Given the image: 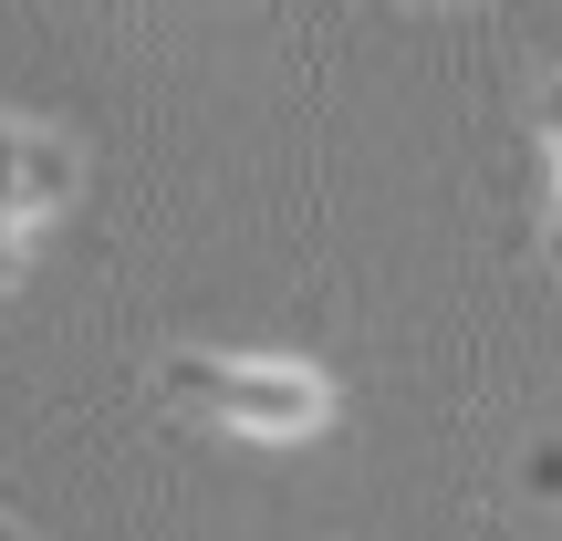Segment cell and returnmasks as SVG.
<instances>
[{
	"label": "cell",
	"instance_id": "1",
	"mask_svg": "<svg viewBox=\"0 0 562 541\" xmlns=\"http://www.w3.org/2000/svg\"><path fill=\"white\" fill-rule=\"evenodd\" d=\"M157 396L178 417L220 427V438H261V448H292V438L334 427V375L281 364V354H167Z\"/></svg>",
	"mask_w": 562,
	"mask_h": 541
},
{
	"label": "cell",
	"instance_id": "2",
	"mask_svg": "<svg viewBox=\"0 0 562 541\" xmlns=\"http://www.w3.org/2000/svg\"><path fill=\"white\" fill-rule=\"evenodd\" d=\"M63 199H74V136L0 115V271L21 261V240H32Z\"/></svg>",
	"mask_w": 562,
	"mask_h": 541
},
{
	"label": "cell",
	"instance_id": "3",
	"mask_svg": "<svg viewBox=\"0 0 562 541\" xmlns=\"http://www.w3.org/2000/svg\"><path fill=\"white\" fill-rule=\"evenodd\" d=\"M542 146H552V261H562V83L542 94Z\"/></svg>",
	"mask_w": 562,
	"mask_h": 541
},
{
	"label": "cell",
	"instance_id": "4",
	"mask_svg": "<svg viewBox=\"0 0 562 541\" xmlns=\"http://www.w3.org/2000/svg\"><path fill=\"white\" fill-rule=\"evenodd\" d=\"M0 541H21V531H11V521H0Z\"/></svg>",
	"mask_w": 562,
	"mask_h": 541
}]
</instances>
